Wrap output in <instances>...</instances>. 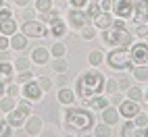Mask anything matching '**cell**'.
I'll use <instances>...</instances> for the list:
<instances>
[{"label": "cell", "mask_w": 148, "mask_h": 137, "mask_svg": "<svg viewBox=\"0 0 148 137\" xmlns=\"http://www.w3.org/2000/svg\"><path fill=\"white\" fill-rule=\"evenodd\" d=\"M50 52H52L54 56H65V52H67V46H65V44H54V46L50 48Z\"/></svg>", "instance_id": "36"}, {"label": "cell", "mask_w": 148, "mask_h": 137, "mask_svg": "<svg viewBox=\"0 0 148 137\" xmlns=\"http://www.w3.org/2000/svg\"><path fill=\"white\" fill-rule=\"evenodd\" d=\"M52 71L54 73H65L67 71V60L63 56H56V60L52 62Z\"/></svg>", "instance_id": "26"}, {"label": "cell", "mask_w": 148, "mask_h": 137, "mask_svg": "<svg viewBox=\"0 0 148 137\" xmlns=\"http://www.w3.org/2000/svg\"><path fill=\"white\" fill-rule=\"evenodd\" d=\"M17 31V23H15V19L11 17V19H4V21H0V33L2 35H13Z\"/></svg>", "instance_id": "18"}, {"label": "cell", "mask_w": 148, "mask_h": 137, "mask_svg": "<svg viewBox=\"0 0 148 137\" xmlns=\"http://www.w3.org/2000/svg\"><path fill=\"white\" fill-rule=\"evenodd\" d=\"M111 125H106V123H102V125H98L96 127V135H100V137H108L111 135V129H108Z\"/></svg>", "instance_id": "35"}, {"label": "cell", "mask_w": 148, "mask_h": 137, "mask_svg": "<svg viewBox=\"0 0 148 137\" xmlns=\"http://www.w3.org/2000/svg\"><path fill=\"white\" fill-rule=\"evenodd\" d=\"M102 37L106 44H111L115 48H127L132 46V33L127 29H115V27H108L102 29Z\"/></svg>", "instance_id": "4"}, {"label": "cell", "mask_w": 148, "mask_h": 137, "mask_svg": "<svg viewBox=\"0 0 148 137\" xmlns=\"http://www.w3.org/2000/svg\"><path fill=\"white\" fill-rule=\"evenodd\" d=\"M104 90H106L108 94H117V90H119V83H117L115 79H108V81H104Z\"/></svg>", "instance_id": "34"}, {"label": "cell", "mask_w": 148, "mask_h": 137, "mask_svg": "<svg viewBox=\"0 0 148 137\" xmlns=\"http://www.w3.org/2000/svg\"><path fill=\"white\" fill-rule=\"evenodd\" d=\"M67 21L73 29H84L88 25V21H90V17L86 13H82V8H73V11L67 15Z\"/></svg>", "instance_id": "8"}, {"label": "cell", "mask_w": 148, "mask_h": 137, "mask_svg": "<svg viewBox=\"0 0 148 137\" xmlns=\"http://www.w3.org/2000/svg\"><path fill=\"white\" fill-rule=\"evenodd\" d=\"M132 129H136V123H134L132 119H127V123L123 125V129L119 131V135H121V137H125V135H132V133H134Z\"/></svg>", "instance_id": "31"}, {"label": "cell", "mask_w": 148, "mask_h": 137, "mask_svg": "<svg viewBox=\"0 0 148 137\" xmlns=\"http://www.w3.org/2000/svg\"><path fill=\"white\" fill-rule=\"evenodd\" d=\"M136 33L140 35V37H146V40H148V27H146L144 23H140V25L136 27Z\"/></svg>", "instance_id": "41"}, {"label": "cell", "mask_w": 148, "mask_h": 137, "mask_svg": "<svg viewBox=\"0 0 148 137\" xmlns=\"http://www.w3.org/2000/svg\"><path fill=\"white\" fill-rule=\"evenodd\" d=\"M4 127H6V123H4V121H0V133H2V129H4Z\"/></svg>", "instance_id": "55"}, {"label": "cell", "mask_w": 148, "mask_h": 137, "mask_svg": "<svg viewBox=\"0 0 148 137\" xmlns=\"http://www.w3.org/2000/svg\"><path fill=\"white\" fill-rule=\"evenodd\" d=\"M134 21L136 25L148 21V0H134Z\"/></svg>", "instance_id": "9"}, {"label": "cell", "mask_w": 148, "mask_h": 137, "mask_svg": "<svg viewBox=\"0 0 148 137\" xmlns=\"http://www.w3.org/2000/svg\"><path fill=\"white\" fill-rule=\"evenodd\" d=\"M111 8H113V2H111V0H102V2H100V11L108 13Z\"/></svg>", "instance_id": "44"}, {"label": "cell", "mask_w": 148, "mask_h": 137, "mask_svg": "<svg viewBox=\"0 0 148 137\" xmlns=\"http://www.w3.org/2000/svg\"><path fill=\"white\" fill-rule=\"evenodd\" d=\"M111 27H115V29H127L123 19H119V21H113V25H111Z\"/></svg>", "instance_id": "46"}, {"label": "cell", "mask_w": 148, "mask_h": 137, "mask_svg": "<svg viewBox=\"0 0 148 137\" xmlns=\"http://www.w3.org/2000/svg\"><path fill=\"white\" fill-rule=\"evenodd\" d=\"M113 11L119 19H130L134 17V0H115Z\"/></svg>", "instance_id": "6"}, {"label": "cell", "mask_w": 148, "mask_h": 137, "mask_svg": "<svg viewBox=\"0 0 148 137\" xmlns=\"http://www.w3.org/2000/svg\"><path fill=\"white\" fill-rule=\"evenodd\" d=\"M98 13H100V4H98L96 0H90V4H88V11H86V15L90 17V19H94Z\"/></svg>", "instance_id": "29"}, {"label": "cell", "mask_w": 148, "mask_h": 137, "mask_svg": "<svg viewBox=\"0 0 148 137\" xmlns=\"http://www.w3.org/2000/svg\"><path fill=\"white\" fill-rule=\"evenodd\" d=\"M38 85L42 87V92H46V90H50V87H52L50 79H46V77H40V79H38Z\"/></svg>", "instance_id": "39"}, {"label": "cell", "mask_w": 148, "mask_h": 137, "mask_svg": "<svg viewBox=\"0 0 148 137\" xmlns=\"http://www.w3.org/2000/svg\"><path fill=\"white\" fill-rule=\"evenodd\" d=\"M58 102L61 104H65V106H71L73 102H75V92H71V90H67V87H61V90H58Z\"/></svg>", "instance_id": "16"}, {"label": "cell", "mask_w": 148, "mask_h": 137, "mask_svg": "<svg viewBox=\"0 0 148 137\" xmlns=\"http://www.w3.org/2000/svg\"><path fill=\"white\" fill-rule=\"evenodd\" d=\"M82 37H84V40H94V37H96V29H92L90 25H86L84 31H82Z\"/></svg>", "instance_id": "37"}, {"label": "cell", "mask_w": 148, "mask_h": 137, "mask_svg": "<svg viewBox=\"0 0 148 137\" xmlns=\"http://www.w3.org/2000/svg\"><path fill=\"white\" fill-rule=\"evenodd\" d=\"M104 90V75L100 71H86L77 79V98L88 100L90 96H98Z\"/></svg>", "instance_id": "1"}, {"label": "cell", "mask_w": 148, "mask_h": 137, "mask_svg": "<svg viewBox=\"0 0 148 137\" xmlns=\"http://www.w3.org/2000/svg\"><path fill=\"white\" fill-rule=\"evenodd\" d=\"M144 98H146V100H148V90H146V94H144Z\"/></svg>", "instance_id": "56"}, {"label": "cell", "mask_w": 148, "mask_h": 137, "mask_svg": "<svg viewBox=\"0 0 148 137\" xmlns=\"http://www.w3.org/2000/svg\"><path fill=\"white\" fill-rule=\"evenodd\" d=\"M127 96H130V100H134V102H140L142 98H144V94H142V90L140 87H127Z\"/></svg>", "instance_id": "27"}, {"label": "cell", "mask_w": 148, "mask_h": 137, "mask_svg": "<svg viewBox=\"0 0 148 137\" xmlns=\"http://www.w3.org/2000/svg\"><path fill=\"white\" fill-rule=\"evenodd\" d=\"M69 2H71L73 8H84L88 2H90V0H69Z\"/></svg>", "instance_id": "42"}, {"label": "cell", "mask_w": 148, "mask_h": 137, "mask_svg": "<svg viewBox=\"0 0 148 137\" xmlns=\"http://www.w3.org/2000/svg\"><path fill=\"white\" fill-rule=\"evenodd\" d=\"M117 121H119V110L113 108V106H104V108H102V123L115 125Z\"/></svg>", "instance_id": "15"}, {"label": "cell", "mask_w": 148, "mask_h": 137, "mask_svg": "<svg viewBox=\"0 0 148 137\" xmlns=\"http://www.w3.org/2000/svg\"><path fill=\"white\" fill-rule=\"evenodd\" d=\"M119 87H121V90H127V87H130V79H121L119 81Z\"/></svg>", "instance_id": "51"}, {"label": "cell", "mask_w": 148, "mask_h": 137, "mask_svg": "<svg viewBox=\"0 0 148 137\" xmlns=\"http://www.w3.org/2000/svg\"><path fill=\"white\" fill-rule=\"evenodd\" d=\"M25 133H27V135H40V133H42V119L32 116V119L25 123Z\"/></svg>", "instance_id": "14"}, {"label": "cell", "mask_w": 148, "mask_h": 137, "mask_svg": "<svg viewBox=\"0 0 148 137\" xmlns=\"http://www.w3.org/2000/svg\"><path fill=\"white\" fill-rule=\"evenodd\" d=\"M138 112H140V106H138V102H134V100H123L119 104V114L125 116V119H134Z\"/></svg>", "instance_id": "10"}, {"label": "cell", "mask_w": 148, "mask_h": 137, "mask_svg": "<svg viewBox=\"0 0 148 137\" xmlns=\"http://www.w3.org/2000/svg\"><path fill=\"white\" fill-rule=\"evenodd\" d=\"M17 106V102L13 100V96H8V98H2V100H0V110L2 112H11L13 108Z\"/></svg>", "instance_id": "25"}, {"label": "cell", "mask_w": 148, "mask_h": 137, "mask_svg": "<svg viewBox=\"0 0 148 137\" xmlns=\"http://www.w3.org/2000/svg\"><path fill=\"white\" fill-rule=\"evenodd\" d=\"M48 33L54 35V37H63L67 33V25L61 21V19H54V21L50 23V31H48Z\"/></svg>", "instance_id": "17"}, {"label": "cell", "mask_w": 148, "mask_h": 137, "mask_svg": "<svg viewBox=\"0 0 148 137\" xmlns=\"http://www.w3.org/2000/svg\"><path fill=\"white\" fill-rule=\"evenodd\" d=\"M36 13H38V11H25V13H23V21H29V19H34Z\"/></svg>", "instance_id": "50"}, {"label": "cell", "mask_w": 148, "mask_h": 137, "mask_svg": "<svg viewBox=\"0 0 148 137\" xmlns=\"http://www.w3.org/2000/svg\"><path fill=\"white\" fill-rule=\"evenodd\" d=\"M134 123H136V127H138V129H140V127H146V125H148V114L138 112V114L134 116Z\"/></svg>", "instance_id": "32"}, {"label": "cell", "mask_w": 148, "mask_h": 137, "mask_svg": "<svg viewBox=\"0 0 148 137\" xmlns=\"http://www.w3.org/2000/svg\"><path fill=\"white\" fill-rule=\"evenodd\" d=\"M6 94V81L2 79V77H0V98H2Z\"/></svg>", "instance_id": "49"}, {"label": "cell", "mask_w": 148, "mask_h": 137, "mask_svg": "<svg viewBox=\"0 0 148 137\" xmlns=\"http://www.w3.org/2000/svg\"><path fill=\"white\" fill-rule=\"evenodd\" d=\"M8 46H11L8 37L6 35H0V50H8Z\"/></svg>", "instance_id": "43"}, {"label": "cell", "mask_w": 148, "mask_h": 137, "mask_svg": "<svg viewBox=\"0 0 148 137\" xmlns=\"http://www.w3.org/2000/svg\"><path fill=\"white\" fill-rule=\"evenodd\" d=\"M67 81H69V79H67V75H65V73H58V85L65 87V85H67Z\"/></svg>", "instance_id": "48"}, {"label": "cell", "mask_w": 148, "mask_h": 137, "mask_svg": "<svg viewBox=\"0 0 148 137\" xmlns=\"http://www.w3.org/2000/svg\"><path fill=\"white\" fill-rule=\"evenodd\" d=\"M113 102H115V104H121L123 100H121V96H113Z\"/></svg>", "instance_id": "53"}, {"label": "cell", "mask_w": 148, "mask_h": 137, "mask_svg": "<svg viewBox=\"0 0 148 137\" xmlns=\"http://www.w3.org/2000/svg\"><path fill=\"white\" fill-rule=\"evenodd\" d=\"M8 58V54H6V50H2V54H0V60H6Z\"/></svg>", "instance_id": "54"}, {"label": "cell", "mask_w": 148, "mask_h": 137, "mask_svg": "<svg viewBox=\"0 0 148 137\" xmlns=\"http://www.w3.org/2000/svg\"><path fill=\"white\" fill-rule=\"evenodd\" d=\"M29 64H32V62H29L27 58H17V60H15V66L19 68V71H27Z\"/></svg>", "instance_id": "38"}, {"label": "cell", "mask_w": 148, "mask_h": 137, "mask_svg": "<svg viewBox=\"0 0 148 137\" xmlns=\"http://www.w3.org/2000/svg\"><path fill=\"white\" fill-rule=\"evenodd\" d=\"M6 92H8V96H17V94H19V87L11 83V85H8V87H6Z\"/></svg>", "instance_id": "47"}, {"label": "cell", "mask_w": 148, "mask_h": 137, "mask_svg": "<svg viewBox=\"0 0 148 137\" xmlns=\"http://www.w3.org/2000/svg\"><path fill=\"white\" fill-rule=\"evenodd\" d=\"M15 81H17V83H27V81H32V73H29V68H27V71H19V75H17Z\"/></svg>", "instance_id": "33"}, {"label": "cell", "mask_w": 148, "mask_h": 137, "mask_svg": "<svg viewBox=\"0 0 148 137\" xmlns=\"http://www.w3.org/2000/svg\"><path fill=\"white\" fill-rule=\"evenodd\" d=\"M111 25H113V19H111V15H108V13L100 11V13L94 17V27H96V29H108Z\"/></svg>", "instance_id": "13"}, {"label": "cell", "mask_w": 148, "mask_h": 137, "mask_svg": "<svg viewBox=\"0 0 148 137\" xmlns=\"http://www.w3.org/2000/svg\"><path fill=\"white\" fill-rule=\"evenodd\" d=\"M11 46L15 48V50H25V48H27V35L15 31V33L11 35Z\"/></svg>", "instance_id": "20"}, {"label": "cell", "mask_w": 148, "mask_h": 137, "mask_svg": "<svg viewBox=\"0 0 148 137\" xmlns=\"http://www.w3.org/2000/svg\"><path fill=\"white\" fill-rule=\"evenodd\" d=\"M65 125L75 131H88L94 127V114L86 108H69L65 114Z\"/></svg>", "instance_id": "2"}, {"label": "cell", "mask_w": 148, "mask_h": 137, "mask_svg": "<svg viewBox=\"0 0 148 137\" xmlns=\"http://www.w3.org/2000/svg\"><path fill=\"white\" fill-rule=\"evenodd\" d=\"M132 62L134 64H146L148 62V44L146 42H138L136 46H132Z\"/></svg>", "instance_id": "7"}, {"label": "cell", "mask_w": 148, "mask_h": 137, "mask_svg": "<svg viewBox=\"0 0 148 137\" xmlns=\"http://www.w3.org/2000/svg\"><path fill=\"white\" fill-rule=\"evenodd\" d=\"M106 64L113 66L115 71H132L134 68L132 54L127 52V48H113L106 56Z\"/></svg>", "instance_id": "3"}, {"label": "cell", "mask_w": 148, "mask_h": 137, "mask_svg": "<svg viewBox=\"0 0 148 137\" xmlns=\"http://www.w3.org/2000/svg\"><path fill=\"white\" fill-rule=\"evenodd\" d=\"M11 75H13V64L6 60H0V77L4 81H11Z\"/></svg>", "instance_id": "23"}, {"label": "cell", "mask_w": 148, "mask_h": 137, "mask_svg": "<svg viewBox=\"0 0 148 137\" xmlns=\"http://www.w3.org/2000/svg\"><path fill=\"white\" fill-rule=\"evenodd\" d=\"M15 4H17V6H27L29 0H15Z\"/></svg>", "instance_id": "52"}, {"label": "cell", "mask_w": 148, "mask_h": 137, "mask_svg": "<svg viewBox=\"0 0 148 137\" xmlns=\"http://www.w3.org/2000/svg\"><path fill=\"white\" fill-rule=\"evenodd\" d=\"M88 60H90V64H92V66L102 64V60H104L102 50H92V52H90V56H88Z\"/></svg>", "instance_id": "24"}, {"label": "cell", "mask_w": 148, "mask_h": 137, "mask_svg": "<svg viewBox=\"0 0 148 137\" xmlns=\"http://www.w3.org/2000/svg\"><path fill=\"white\" fill-rule=\"evenodd\" d=\"M8 114V125L11 127H21L23 123H25V119L29 116V112H25V110H21V108H13L11 112H6Z\"/></svg>", "instance_id": "12"}, {"label": "cell", "mask_w": 148, "mask_h": 137, "mask_svg": "<svg viewBox=\"0 0 148 137\" xmlns=\"http://www.w3.org/2000/svg\"><path fill=\"white\" fill-rule=\"evenodd\" d=\"M13 17V11L6 6H0V21H4V19H11Z\"/></svg>", "instance_id": "40"}, {"label": "cell", "mask_w": 148, "mask_h": 137, "mask_svg": "<svg viewBox=\"0 0 148 137\" xmlns=\"http://www.w3.org/2000/svg\"><path fill=\"white\" fill-rule=\"evenodd\" d=\"M32 60H34L36 64L48 62V50H46V48H36V50L32 52Z\"/></svg>", "instance_id": "21"}, {"label": "cell", "mask_w": 148, "mask_h": 137, "mask_svg": "<svg viewBox=\"0 0 148 137\" xmlns=\"http://www.w3.org/2000/svg\"><path fill=\"white\" fill-rule=\"evenodd\" d=\"M17 108H21V110H25V112H29V114H32V106H29L25 100H23V102H19V104H17Z\"/></svg>", "instance_id": "45"}, {"label": "cell", "mask_w": 148, "mask_h": 137, "mask_svg": "<svg viewBox=\"0 0 148 137\" xmlns=\"http://www.w3.org/2000/svg\"><path fill=\"white\" fill-rule=\"evenodd\" d=\"M132 73H134V79H138V81H146V79H148V66H146V64L134 66Z\"/></svg>", "instance_id": "22"}, {"label": "cell", "mask_w": 148, "mask_h": 137, "mask_svg": "<svg viewBox=\"0 0 148 137\" xmlns=\"http://www.w3.org/2000/svg\"><path fill=\"white\" fill-rule=\"evenodd\" d=\"M21 33L27 35V37H44L48 35V29H44V23L42 21H23V27H21Z\"/></svg>", "instance_id": "5"}, {"label": "cell", "mask_w": 148, "mask_h": 137, "mask_svg": "<svg viewBox=\"0 0 148 137\" xmlns=\"http://www.w3.org/2000/svg\"><path fill=\"white\" fill-rule=\"evenodd\" d=\"M0 6H4V0H0Z\"/></svg>", "instance_id": "57"}, {"label": "cell", "mask_w": 148, "mask_h": 137, "mask_svg": "<svg viewBox=\"0 0 148 137\" xmlns=\"http://www.w3.org/2000/svg\"><path fill=\"white\" fill-rule=\"evenodd\" d=\"M52 8V0H36V11L38 13H46Z\"/></svg>", "instance_id": "28"}, {"label": "cell", "mask_w": 148, "mask_h": 137, "mask_svg": "<svg viewBox=\"0 0 148 137\" xmlns=\"http://www.w3.org/2000/svg\"><path fill=\"white\" fill-rule=\"evenodd\" d=\"M92 110H102L104 106H108V98L106 96H92V100L86 102Z\"/></svg>", "instance_id": "19"}, {"label": "cell", "mask_w": 148, "mask_h": 137, "mask_svg": "<svg viewBox=\"0 0 148 137\" xmlns=\"http://www.w3.org/2000/svg\"><path fill=\"white\" fill-rule=\"evenodd\" d=\"M40 17H42V23H44V21L52 23L54 19H58V13L54 11V8H50V11H46V13H40Z\"/></svg>", "instance_id": "30"}, {"label": "cell", "mask_w": 148, "mask_h": 137, "mask_svg": "<svg viewBox=\"0 0 148 137\" xmlns=\"http://www.w3.org/2000/svg\"><path fill=\"white\" fill-rule=\"evenodd\" d=\"M23 96L27 98V100H40L42 98V87L38 85V81H27L23 83Z\"/></svg>", "instance_id": "11"}]
</instances>
